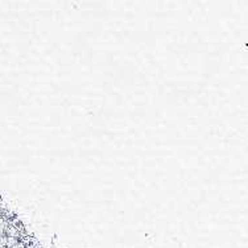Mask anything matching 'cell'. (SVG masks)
<instances>
[{"label":"cell","mask_w":248,"mask_h":248,"mask_svg":"<svg viewBox=\"0 0 248 248\" xmlns=\"http://www.w3.org/2000/svg\"><path fill=\"white\" fill-rule=\"evenodd\" d=\"M7 224H8V220L4 217H0V236H3L4 235L5 227H7Z\"/></svg>","instance_id":"1"}]
</instances>
